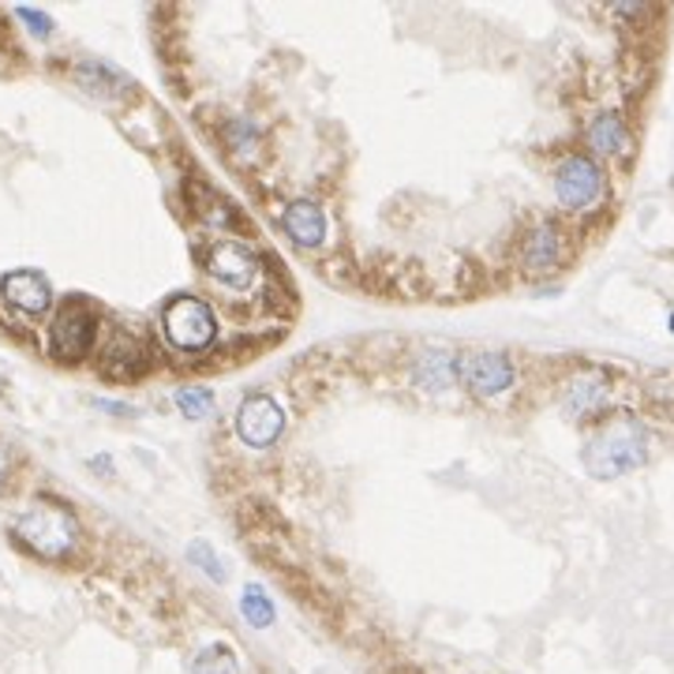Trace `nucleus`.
Listing matches in <instances>:
<instances>
[{
  "label": "nucleus",
  "instance_id": "f257e3e1",
  "mask_svg": "<svg viewBox=\"0 0 674 674\" xmlns=\"http://www.w3.org/2000/svg\"><path fill=\"white\" fill-rule=\"evenodd\" d=\"M648 457V431L637 420H614L596 431V438L585 446V469L596 480H614L634 472Z\"/></svg>",
  "mask_w": 674,
  "mask_h": 674
},
{
  "label": "nucleus",
  "instance_id": "f03ea898",
  "mask_svg": "<svg viewBox=\"0 0 674 674\" xmlns=\"http://www.w3.org/2000/svg\"><path fill=\"white\" fill-rule=\"evenodd\" d=\"M12 532L23 547H30L41 559H61L79 544V529H75L72 513L56 510V506H30L27 513H20Z\"/></svg>",
  "mask_w": 674,
  "mask_h": 674
},
{
  "label": "nucleus",
  "instance_id": "7ed1b4c3",
  "mask_svg": "<svg viewBox=\"0 0 674 674\" xmlns=\"http://www.w3.org/2000/svg\"><path fill=\"white\" fill-rule=\"evenodd\" d=\"M162 327H165V338H169L177 348H188V353L206 348L214 341V334H218L214 311L195 296L173 300V304L165 307V315H162Z\"/></svg>",
  "mask_w": 674,
  "mask_h": 674
},
{
  "label": "nucleus",
  "instance_id": "20e7f679",
  "mask_svg": "<svg viewBox=\"0 0 674 674\" xmlns=\"http://www.w3.org/2000/svg\"><path fill=\"white\" fill-rule=\"evenodd\" d=\"M98 338V315L90 311L82 300H72L68 307H61V315L53 319V330H49V348H53L56 360H82L90 353Z\"/></svg>",
  "mask_w": 674,
  "mask_h": 674
},
{
  "label": "nucleus",
  "instance_id": "39448f33",
  "mask_svg": "<svg viewBox=\"0 0 674 674\" xmlns=\"http://www.w3.org/2000/svg\"><path fill=\"white\" fill-rule=\"evenodd\" d=\"M603 191V169L593 162L588 154H570L565 162L555 169V195L565 211H585L593 206Z\"/></svg>",
  "mask_w": 674,
  "mask_h": 674
},
{
  "label": "nucleus",
  "instance_id": "423d86ee",
  "mask_svg": "<svg viewBox=\"0 0 674 674\" xmlns=\"http://www.w3.org/2000/svg\"><path fill=\"white\" fill-rule=\"evenodd\" d=\"M285 431V412L274 402L270 394H252L240 402L237 409V435L244 438L247 446H270L278 443V435Z\"/></svg>",
  "mask_w": 674,
  "mask_h": 674
},
{
  "label": "nucleus",
  "instance_id": "0eeeda50",
  "mask_svg": "<svg viewBox=\"0 0 674 674\" xmlns=\"http://www.w3.org/2000/svg\"><path fill=\"white\" fill-rule=\"evenodd\" d=\"M206 270H211L221 285L247 289L255 281V274H259V259H255L252 247L240 244V240H221V244H214L211 255H206Z\"/></svg>",
  "mask_w": 674,
  "mask_h": 674
},
{
  "label": "nucleus",
  "instance_id": "6e6552de",
  "mask_svg": "<svg viewBox=\"0 0 674 674\" xmlns=\"http://www.w3.org/2000/svg\"><path fill=\"white\" fill-rule=\"evenodd\" d=\"M0 296L12 307H20V311L41 315L49 307V300H53V289H49V281L38 270H15L0 281Z\"/></svg>",
  "mask_w": 674,
  "mask_h": 674
},
{
  "label": "nucleus",
  "instance_id": "1a4fd4ad",
  "mask_svg": "<svg viewBox=\"0 0 674 674\" xmlns=\"http://www.w3.org/2000/svg\"><path fill=\"white\" fill-rule=\"evenodd\" d=\"M524 270L529 274H547L555 270L562 259V232L555 221H536L532 225V232L524 237Z\"/></svg>",
  "mask_w": 674,
  "mask_h": 674
},
{
  "label": "nucleus",
  "instance_id": "9d476101",
  "mask_svg": "<svg viewBox=\"0 0 674 674\" xmlns=\"http://www.w3.org/2000/svg\"><path fill=\"white\" fill-rule=\"evenodd\" d=\"M465 382H469V390L480 397L503 394L506 386H513V364L506 360L503 353H480V356H472L469 368H465Z\"/></svg>",
  "mask_w": 674,
  "mask_h": 674
},
{
  "label": "nucleus",
  "instance_id": "9b49d317",
  "mask_svg": "<svg viewBox=\"0 0 674 674\" xmlns=\"http://www.w3.org/2000/svg\"><path fill=\"white\" fill-rule=\"evenodd\" d=\"M281 225L300 247H319L327 240V214L311 199H293L281 214Z\"/></svg>",
  "mask_w": 674,
  "mask_h": 674
},
{
  "label": "nucleus",
  "instance_id": "f8f14e48",
  "mask_svg": "<svg viewBox=\"0 0 674 674\" xmlns=\"http://www.w3.org/2000/svg\"><path fill=\"white\" fill-rule=\"evenodd\" d=\"M562 405H565V416H573V420L596 416L607 405V379L599 371H581L577 379L565 386Z\"/></svg>",
  "mask_w": 674,
  "mask_h": 674
},
{
  "label": "nucleus",
  "instance_id": "ddd939ff",
  "mask_svg": "<svg viewBox=\"0 0 674 674\" xmlns=\"http://www.w3.org/2000/svg\"><path fill=\"white\" fill-rule=\"evenodd\" d=\"M457 374H461V368H457V356L443 353V348H428V353L416 360L412 368V379L420 390H428V394H443V390H449L457 382Z\"/></svg>",
  "mask_w": 674,
  "mask_h": 674
},
{
  "label": "nucleus",
  "instance_id": "4468645a",
  "mask_svg": "<svg viewBox=\"0 0 674 674\" xmlns=\"http://www.w3.org/2000/svg\"><path fill=\"white\" fill-rule=\"evenodd\" d=\"M588 143H593L596 154L607 157H622L630 150V128L619 113H599L593 124H588Z\"/></svg>",
  "mask_w": 674,
  "mask_h": 674
},
{
  "label": "nucleus",
  "instance_id": "2eb2a0df",
  "mask_svg": "<svg viewBox=\"0 0 674 674\" xmlns=\"http://www.w3.org/2000/svg\"><path fill=\"white\" fill-rule=\"evenodd\" d=\"M102 364L105 374H113V379H131L136 371H143V348L131 334H113L102 353Z\"/></svg>",
  "mask_w": 674,
  "mask_h": 674
},
{
  "label": "nucleus",
  "instance_id": "dca6fc26",
  "mask_svg": "<svg viewBox=\"0 0 674 674\" xmlns=\"http://www.w3.org/2000/svg\"><path fill=\"white\" fill-rule=\"evenodd\" d=\"M191 674H240V663H237V656H232L229 645H211L195 656Z\"/></svg>",
  "mask_w": 674,
  "mask_h": 674
},
{
  "label": "nucleus",
  "instance_id": "f3484780",
  "mask_svg": "<svg viewBox=\"0 0 674 674\" xmlns=\"http://www.w3.org/2000/svg\"><path fill=\"white\" fill-rule=\"evenodd\" d=\"M240 611H244V619L252 622L255 630H266L274 622V603L270 596L263 593L259 585H247L244 588V599H240Z\"/></svg>",
  "mask_w": 674,
  "mask_h": 674
},
{
  "label": "nucleus",
  "instance_id": "a211bd4d",
  "mask_svg": "<svg viewBox=\"0 0 674 674\" xmlns=\"http://www.w3.org/2000/svg\"><path fill=\"white\" fill-rule=\"evenodd\" d=\"M177 405H180V412H185L188 420H199V416L211 412L214 397H211V390H203V386H185L177 394Z\"/></svg>",
  "mask_w": 674,
  "mask_h": 674
},
{
  "label": "nucleus",
  "instance_id": "6ab92c4d",
  "mask_svg": "<svg viewBox=\"0 0 674 674\" xmlns=\"http://www.w3.org/2000/svg\"><path fill=\"white\" fill-rule=\"evenodd\" d=\"M255 147H259V131H255L247 120H232L229 124V150L232 154L247 157V154H255Z\"/></svg>",
  "mask_w": 674,
  "mask_h": 674
},
{
  "label": "nucleus",
  "instance_id": "aec40b11",
  "mask_svg": "<svg viewBox=\"0 0 674 674\" xmlns=\"http://www.w3.org/2000/svg\"><path fill=\"white\" fill-rule=\"evenodd\" d=\"M188 559L195 562V565H203V570L211 573L214 581H225V565H221L218 559H214V555H211V547H206V544H195V547H191V551H188Z\"/></svg>",
  "mask_w": 674,
  "mask_h": 674
},
{
  "label": "nucleus",
  "instance_id": "412c9836",
  "mask_svg": "<svg viewBox=\"0 0 674 674\" xmlns=\"http://www.w3.org/2000/svg\"><path fill=\"white\" fill-rule=\"evenodd\" d=\"M20 20L27 23L30 30H38V35H49V30H53V20L41 12H30V8H20Z\"/></svg>",
  "mask_w": 674,
  "mask_h": 674
},
{
  "label": "nucleus",
  "instance_id": "4be33fe9",
  "mask_svg": "<svg viewBox=\"0 0 674 674\" xmlns=\"http://www.w3.org/2000/svg\"><path fill=\"white\" fill-rule=\"evenodd\" d=\"M4 480H8V457L0 454V491H4Z\"/></svg>",
  "mask_w": 674,
  "mask_h": 674
},
{
  "label": "nucleus",
  "instance_id": "5701e85b",
  "mask_svg": "<svg viewBox=\"0 0 674 674\" xmlns=\"http://www.w3.org/2000/svg\"><path fill=\"white\" fill-rule=\"evenodd\" d=\"M667 327H671V334H674V311H671V319H667Z\"/></svg>",
  "mask_w": 674,
  "mask_h": 674
}]
</instances>
